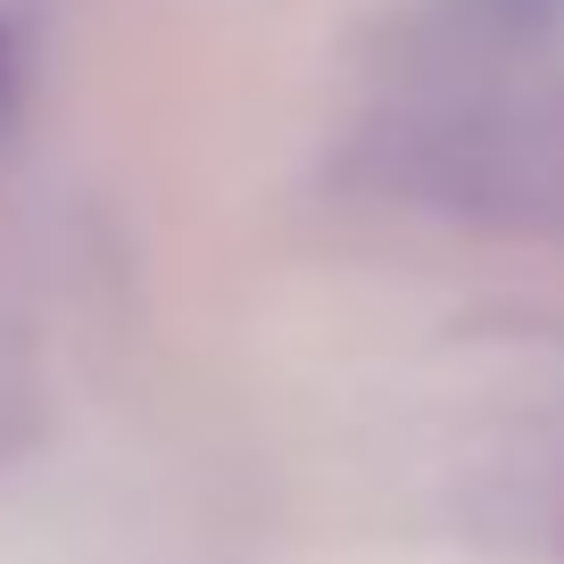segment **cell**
Instances as JSON below:
<instances>
[{"instance_id": "6da1fadb", "label": "cell", "mask_w": 564, "mask_h": 564, "mask_svg": "<svg viewBox=\"0 0 564 564\" xmlns=\"http://www.w3.org/2000/svg\"><path fill=\"white\" fill-rule=\"evenodd\" d=\"M0 75H9V42H0Z\"/></svg>"}]
</instances>
